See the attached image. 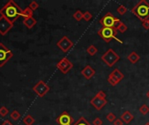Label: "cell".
<instances>
[{
    "instance_id": "6da1fadb",
    "label": "cell",
    "mask_w": 149,
    "mask_h": 125,
    "mask_svg": "<svg viewBox=\"0 0 149 125\" xmlns=\"http://www.w3.org/2000/svg\"><path fill=\"white\" fill-rule=\"evenodd\" d=\"M23 10L17 5L16 2L13 0H10V1L0 10V15L1 17L6 18L8 19L11 23L14 24V22L21 17Z\"/></svg>"
},
{
    "instance_id": "7a4b0ae2",
    "label": "cell",
    "mask_w": 149,
    "mask_h": 125,
    "mask_svg": "<svg viewBox=\"0 0 149 125\" xmlns=\"http://www.w3.org/2000/svg\"><path fill=\"white\" fill-rule=\"evenodd\" d=\"M132 14H134L141 22L149 19V4L146 0L140 1L132 9Z\"/></svg>"
},
{
    "instance_id": "3957f363",
    "label": "cell",
    "mask_w": 149,
    "mask_h": 125,
    "mask_svg": "<svg viewBox=\"0 0 149 125\" xmlns=\"http://www.w3.org/2000/svg\"><path fill=\"white\" fill-rule=\"evenodd\" d=\"M117 34L118 31L114 28H108V27H102L98 31V35L106 43L111 42V40L112 39H116Z\"/></svg>"
},
{
    "instance_id": "277c9868",
    "label": "cell",
    "mask_w": 149,
    "mask_h": 125,
    "mask_svg": "<svg viewBox=\"0 0 149 125\" xmlns=\"http://www.w3.org/2000/svg\"><path fill=\"white\" fill-rule=\"evenodd\" d=\"M101 59L108 67H112L119 60V56L112 49H109L102 55Z\"/></svg>"
},
{
    "instance_id": "5b68a950",
    "label": "cell",
    "mask_w": 149,
    "mask_h": 125,
    "mask_svg": "<svg viewBox=\"0 0 149 125\" xmlns=\"http://www.w3.org/2000/svg\"><path fill=\"white\" fill-rule=\"evenodd\" d=\"M13 57V53L3 43H0V67H3Z\"/></svg>"
},
{
    "instance_id": "8992f818",
    "label": "cell",
    "mask_w": 149,
    "mask_h": 125,
    "mask_svg": "<svg viewBox=\"0 0 149 125\" xmlns=\"http://www.w3.org/2000/svg\"><path fill=\"white\" fill-rule=\"evenodd\" d=\"M34 92L40 97H44L48 91L50 90V87L44 82V81H39L32 88Z\"/></svg>"
},
{
    "instance_id": "52a82bcc",
    "label": "cell",
    "mask_w": 149,
    "mask_h": 125,
    "mask_svg": "<svg viewBox=\"0 0 149 125\" xmlns=\"http://www.w3.org/2000/svg\"><path fill=\"white\" fill-rule=\"evenodd\" d=\"M119 18L112 16L110 12H107L100 20L99 24L102 25V27H108V28H114V25Z\"/></svg>"
},
{
    "instance_id": "ba28073f",
    "label": "cell",
    "mask_w": 149,
    "mask_h": 125,
    "mask_svg": "<svg viewBox=\"0 0 149 125\" xmlns=\"http://www.w3.org/2000/svg\"><path fill=\"white\" fill-rule=\"evenodd\" d=\"M56 66H57V68H58L63 74L68 73V72L73 68L72 63L67 57H63V58L57 64Z\"/></svg>"
},
{
    "instance_id": "9c48e42d",
    "label": "cell",
    "mask_w": 149,
    "mask_h": 125,
    "mask_svg": "<svg viewBox=\"0 0 149 125\" xmlns=\"http://www.w3.org/2000/svg\"><path fill=\"white\" fill-rule=\"evenodd\" d=\"M57 46L63 51V52H67L69 51L72 47H73V43L72 42L71 39H69L66 36H64L58 43Z\"/></svg>"
},
{
    "instance_id": "30bf717a",
    "label": "cell",
    "mask_w": 149,
    "mask_h": 125,
    "mask_svg": "<svg viewBox=\"0 0 149 125\" xmlns=\"http://www.w3.org/2000/svg\"><path fill=\"white\" fill-rule=\"evenodd\" d=\"M13 28V24L4 17H0V35H6L11 29Z\"/></svg>"
},
{
    "instance_id": "8fae6325",
    "label": "cell",
    "mask_w": 149,
    "mask_h": 125,
    "mask_svg": "<svg viewBox=\"0 0 149 125\" xmlns=\"http://www.w3.org/2000/svg\"><path fill=\"white\" fill-rule=\"evenodd\" d=\"M56 122L59 123V125H72L73 122V118L67 111H64L57 117Z\"/></svg>"
},
{
    "instance_id": "7c38bea8",
    "label": "cell",
    "mask_w": 149,
    "mask_h": 125,
    "mask_svg": "<svg viewBox=\"0 0 149 125\" xmlns=\"http://www.w3.org/2000/svg\"><path fill=\"white\" fill-rule=\"evenodd\" d=\"M107 103V101L106 99H103V98H100L97 96H93L92 99L91 100V104L92 107H94L97 110H100L101 109H103L106 104Z\"/></svg>"
},
{
    "instance_id": "4fadbf2b",
    "label": "cell",
    "mask_w": 149,
    "mask_h": 125,
    "mask_svg": "<svg viewBox=\"0 0 149 125\" xmlns=\"http://www.w3.org/2000/svg\"><path fill=\"white\" fill-rule=\"evenodd\" d=\"M95 73H96L95 70H93L90 65H86V66L81 70L82 76H83L86 80H90V79L95 75Z\"/></svg>"
},
{
    "instance_id": "5bb4252c",
    "label": "cell",
    "mask_w": 149,
    "mask_h": 125,
    "mask_svg": "<svg viewBox=\"0 0 149 125\" xmlns=\"http://www.w3.org/2000/svg\"><path fill=\"white\" fill-rule=\"evenodd\" d=\"M120 118H121V120H122L123 122L128 124V123H130V122L133 120L134 117H133V115H132L131 112H129V111H125V112L121 115Z\"/></svg>"
},
{
    "instance_id": "9a60e30c",
    "label": "cell",
    "mask_w": 149,
    "mask_h": 125,
    "mask_svg": "<svg viewBox=\"0 0 149 125\" xmlns=\"http://www.w3.org/2000/svg\"><path fill=\"white\" fill-rule=\"evenodd\" d=\"M25 26L28 29H32L34 27V25H37V20L33 18V17H31V18H25L24 21H23Z\"/></svg>"
},
{
    "instance_id": "2e32d148",
    "label": "cell",
    "mask_w": 149,
    "mask_h": 125,
    "mask_svg": "<svg viewBox=\"0 0 149 125\" xmlns=\"http://www.w3.org/2000/svg\"><path fill=\"white\" fill-rule=\"evenodd\" d=\"M110 75H112L113 77H115L119 82H120L121 80H123L124 77H125L124 74H123L122 72H120L119 69H114V70L112 71V73H111Z\"/></svg>"
},
{
    "instance_id": "e0dca14e",
    "label": "cell",
    "mask_w": 149,
    "mask_h": 125,
    "mask_svg": "<svg viewBox=\"0 0 149 125\" xmlns=\"http://www.w3.org/2000/svg\"><path fill=\"white\" fill-rule=\"evenodd\" d=\"M127 59H128V61H130L132 64H136V63L140 59V57H139V56L135 51H132V52H131V53L127 56Z\"/></svg>"
},
{
    "instance_id": "ac0fdd59",
    "label": "cell",
    "mask_w": 149,
    "mask_h": 125,
    "mask_svg": "<svg viewBox=\"0 0 149 125\" xmlns=\"http://www.w3.org/2000/svg\"><path fill=\"white\" fill-rule=\"evenodd\" d=\"M32 16H33V12H32L29 7H27V8H26L25 10H23L22 14H21V17H23L24 19H25V18H31V17H32Z\"/></svg>"
},
{
    "instance_id": "d6986e66",
    "label": "cell",
    "mask_w": 149,
    "mask_h": 125,
    "mask_svg": "<svg viewBox=\"0 0 149 125\" xmlns=\"http://www.w3.org/2000/svg\"><path fill=\"white\" fill-rule=\"evenodd\" d=\"M35 122V119L31 115H27L23 118V122L26 125H32Z\"/></svg>"
},
{
    "instance_id": "ffe728a7",
    "label": "cell",
    "mask_w": 149,
    "mask_h": 125,
    "mask_svg": "<svg viewBox=\"0 0 149 125\" xmlns=\"http://www.w3.org/2000/svg\"><path fill=\"white\" fill-rule=\"evenodd\" d=\"M73 125H91V124L84 116H81Z\"/></svg>"
},
{
    "instance_id": "44dd1931",
    "label": "cell",
    "mask_w": 149,
    "mask_h": 125,
    "mask_svg": "<svg viewBox=\"0 0 149 125\" xmlns=\"http://www.w3.org/2000/svg\"><path fill=\"white\" fill-rule=\"evenodd\" d=\"M86 52L91 55V56H94L97 52H98V49L94 46V45H90L87 49H86Z\"/></svg>"
},
{
    "instance_id": "7402d4cb",
    "label": "cell",
    "mask_w": 149,
    "mask_h": 125,
    "mask_svg": "<svg viewBox=\"0 0 149 125\" xmlns=\"http://www.w3.org/2000/svg\"><path fill=\"white\" fill-rule=\"evenodd\" d=\"M107 81H108V83H109L112 86H115V85H117V84L119 83V82L115 77H113L112 75H109V76H108Z\"/></svg>"
},
{
    "instance_id": "603a6c76",
    "label": "cell",
    "mask_w": 149,
    "mask_h": 125,
    "mask_svg": "<svg viewBox=\"0 0 149 125\" xmlns=\"http://www.w3.org/2000/svg\"><path fill=\"white\" fill-rule=\"evenodd\" d=\"M83 14H84V13H83L81 11H77V12H75L74 14H73V18L76 19L77 21H80V20L83 19Z\"/></svg>"
},
{
    "instance_id": "cb8c5ba5",
    "label": "cell",
    "mask_w": 149,
    "mask_h": 125,
    "mask_svg": "<svg viewBox=\"0 0 149 125\" xmlns=\"http://www.w3.org/2000/svg\"><path fill=\"white\" fill-rule=\"evenodd\" d=\"M139 112H140V114H142L143 115H146L148 112H149V108H148V106L147 105H146V104H144V105H142L141 107H139Z\"/></svg>"
},
{
    "instance_id": "d4e9b609",
    "label": "cell",
    "mask_w": 149,
    "mask_h": 125,
    "mask_svg": "<svg viewBox=\"0 0 149 125\" xmlns=\"http://www.w3.org/2000/svg\"><path fill=\"white\" fill-rule=\"evenodd\" d=\"M11 118L14 121H17L20 118V114L18 110H13L12 113H11Z\"/></svg>"
},
{
    "instance_id": "484cf974",
    "label": "cell",
    "mask_w": 149,
    "mask_h": 125,
    "mask_svg": "<svg viewBox=\"0 0 149 125\" xmlns=\"http://www.w3.org/2000/svg\"><path fill=\"white\" fill-rule=\"evenodd\" d=\"M127 12V9L124 6V5H119L118 8H117V12L119 14V15H125Z\"/></svg>"
},
{
    "instance_id": "4316f807",
    "label": "cell",
    "mask_w": 149,
    "mask_h": 125,
    "mask_svg": "<svg viewBox=\"0 0 149 125\" xmlns=\"http://www.w3.org/2000/svg\"><path fill=\"white\" fill-rule=\"evenodd\" d=\"M8 113H9V109L6 106H2L1 108H0V115H1L2 117L6 116V115Z\"/></svg>"
},
{
    "instance_id": "83f0119b",
    "label": "cell",
    "mask_w": 149,
    "mask_h": 125,
    "mask_svg": "<svg viewBox=\"0 0 149 125\" xmlns=\"http://www.w3.org/2000/svg\"><path fill=\"white\" fill-rule=\"evenodd\" d=\"M32 12H34V11H36L39 7V4L36 2V1H32L31 3H30V5H29V6H28Z\"/></svg>"
},
{
    "instance_id": "f1b7e54d",
    "label": "cell",
    "mask_w": 149,
    "mask_h": 125,
    "mask_svg": "<svg viewBox=\"0 0 149 125\" xmlns=\"http://www.w3.org/2000/svg\"><path fill=\"white\" fill-rule=\"evenodd\" d=\"M126 30H127V27H126V25L122 22L120 25H119V26L117 28V31H119L120 33H124V32H126Z\"/></svg>"
},
{
    "instance_id": "f546056e",
    "label": "cell",
    "mask_w": 149,
    "mask_h": 125,
    "mask_svg": "<svg viewBox=\"0 0 149 125\" xmlns=\"http://www.w3.org/2000/svg\"><path fill=\"white\" fill-rule=\"evenodd\" d=\"M106 119L110 122H113L115 120H116V115L112 113V112H110L106 115Z\"/></svg>"
},
{
    "instance_id": "4dcf8cb0",
    "label": "cell",
    "mask_w": 149,
    "mask_h": 125,
    "mask_svg": "<svg viewBox=\"0 0 149 125\" xmlns=\"http://www.w3.org/2000/svg\"><path fill=\"white\" fill-rule=\"evenodd\" d=\"M92 15L91 14V12H84V14H83V19L85 21H90L92 19Z\"/></svg>"
},
{
    "instance_id": "1f68e13d",
    "label": "cell",
    "mask_w": 149,
    "mask_h": 125,
    "mask_svg": "<svg viewBox=\"0 0 149 125\" xmlns=\"http://www.w3.org/2000/svg\"><path fill=\"white\" fill-rule=\"evenodd\" d=\"M92 124H93V125H102V124H103V122H102V120H101L99 117H96V118L93 120Z\"/></svg>"
},
{
    "instance_id": "d6a6232c",
    "label": "cell",
    "mask_w": 149,
    "mask_h": 125,
    "mask_svg": "<svg viewBox=\"0 0 149 125\" xmlns=\"http://www.w3.org/2000/svg\"><path fill=\"white\" fill-rule=\"evenodd\" d=\"M97 96L100 97V98H103V99H106V93L103 91V90H99L97 94H96Z\"/></svg>"
},
{
    "instance_id": "836d02e7",
    "label": "cell",
    "mask_w": 149,
    "mask_h": 125,
    "mask_svg": "<svg viewBox=\"0 0 149 125\" xmlns=\"http://www.w3.org/2000/svg\"><path fill=\"white\" fill-rule=\"evenodd\" d=\"M142 25L145 28V30H149V22H148V20L143 21L142 22Z\"/></svg>"
},
{
    "instance_id": "e575fe53",
    "label": "cell",
    "mask_w": 149,
    "mask_h": 125,
    "mask_svg": "<svg viewBox=\"0 0 149 125\" xmlns=\"http://www.w3.org/2000/svg\"><path fill=\"white\" fill-rule=\"evenodd\" d=\"M113 122H114V125H123L122 120L121 119H119V118H116V120Z\"/></svg>"
},
{
    "instance_id": "d590c367",
    "label": "cell",
    "mask_w": 149,
    "mask_h": 125,
    "mask_svg": "<svg viewBox=\"0 0 149 125\" xmlns=\"http://www.w3.org/2000/svg\"><path fill=\"white\" fill-rule=\"evenodd\" d=\"M1 125H13L9 120H6V121H4L2 123H1Z\"/></svg>"
},
{
    "instance_id": "8d00e7d4",
    "label": "cell",
    "mask_w": 149,
    "mask_h": 125,
    "mask_svg": "<svg viewBox=\"0 0 149 125\" xmlns=\"http://www.w3.org/2000/svg\"><path fill=\"white\" fill-rule=\"evenodd\" d=\"M146 97L149 99V90H148V91H147V93H146Z\"/></svg>"
},
{
    "instance_id": "74e56055",
    "label": "cell",
    "mask_w": 149,
    "mask_h": 125,
    "mask_svg": "<svg viewBox=\"0 0 149 125\" xmlns=\"http://www.w3.org/2000/svg\"><path fill=\"white\" fill-rule=\"evenodd\" d=\"M145 125H149V122H146V123Z\"/></svg>"
},
{
    "instance_id": "f35d334b",
    "label": "cell",
    "mask_w": 149,
    "mask_h": 125,
    "mask_svg": "<svg viewBox=\"0 0 149 125\" xmlns=\"http://www.w3.org/2000/svg\"><path fill=\"white\" fill-rule=\"evenodd\" d=\"M148 22H149V19H148Z\"/></svg>"
}]
</instances>
